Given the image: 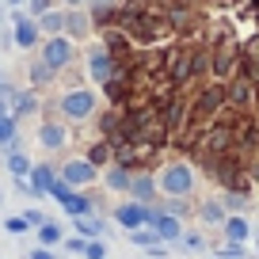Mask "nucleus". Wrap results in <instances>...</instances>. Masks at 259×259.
I'll return each instance as SVG.
<instances>
[{
    "instance_id": "f257e3e1",
    "label": "nucleus",
    "mask_w": 259,
    "mask_h": 259,
    "mask_svg": "<svg viewBox=\"0 0 259 259\" xmlns=\"http://www.w3.org/2000/svg\"><path fill=\"white\" fill-rule=\"evenodd\" d=\"M156 183H160L164 194H171V198H183V194L194 187V176H191V168H187V164H168V168L160 171V179H156Z\"/></svg>"
},
{
    "instance_id": "f03ea898",
    "label": "nucleus",
    "mask_w": 259,
    "mask_h": 259,
    "mask_svg": "<svg viewBox=\"0 0 259 259\" xmlns=\"http://www.w3.org/2000/svg\"><path fill=\"white\" fill-rule=\"evenodd\" d=\"M61 111L69 114V118H88L92 111H96V92H69V96H61Z\"/></svg>"
},
{
    "instance_id": "7ed1b4c3",
    "label": "nucleus",
    "mask_w": 259,
    "mask_h": 259,
    "mask_svg": "<svg viewBox=\"0 0 259 259\" xmlns=\"http://www.w3.org/2000/svg\"><path fill=\"white\" fill-rule=\"evenodd\" d=\"M149 229L156 233V240H179L183 229H179L176 213H160V210H149Z\"/></svg>"
},
{
    "instance_id": "20e7f679",
    "label": "nucleus",
    "mask_w": 259,
    "mask_h": 259,
    "mask_svg": "<svg viewBox=\"0 0 259 259\" xmlns=\"http://www.w3.org/2000/svg\"><path fill=\"white\" fill-rule=\"evenodd\" d=\"M114 221H118L122 229H141V225H149V206H141V202H122L118 210H114Z\"/></svg>"
},
{
    "instance_id": "39448f33",
    "label": "nucleus",
    "mask_w": 259,
    "mask_h": 259,
    "mask_svg": "<svg viewBox=\"0 0 259 259\" xmlns=\"http://www.w3.org/2000/svg\"><path fill=\"white\" fill-rule=\"evenodd\" d=\"M92 179H96V164L92 160H69L61 168V183H69V187H84Z\"/></svg>"
},
{
    "instance_id": "423d86ee",
    "label": "nucleus",
    "mask_w": 259,
    "mask_h": 259,
    "mask_svg": "<svg viewBox=\"0 0 259 259\" xmlns=\"http://www.w3.org/2000/svg\"><path fill=\"white\" fill-rule=\"evenodd\" d=\"M69 57H73V46H69L65 38H50V42H46V50H42V65H50L54 73L69 65Z\"/></svg>"
},
{
    "instance_id": "0eeeda50",
    "label": "nucleus",
    "mask_w": 259,
    "mask_h": 259,
    "mask_svg": "<svg viewBox=\"0 0 259 259\" xmlns=\"http://www.w3.org/2000/svg\"><path fill=\"white\" fill-rule=\"evenodd\" d=\"M27 176H31V191L34 194H50V187H54V168H50V164H31V171H27Z\"/></svg>"
},
{
    "instance_id": "6e6552de",
    "label": "nucleus",
    "mask_w": 259,
    "mask_h": 259,
    "mask_svg": "<svg viewBox=\"0 0 259 259\" xmlns=\"http://www.w3.org/2000/svg\"><path fill=\"white\" fill-rule=\"evenodd\" d=\"M130 194H134V202L149 206V198L156 194V179L153 176H130Z\"/></svg>"
},
{
    "instance_id": "1a4fd4ad",
    "label": "nucleus",
    "mask_w": 259,
    "mask_h": 259,
    "mask_svg": "<svg viewBox=\"0 0 259 259\" xmlns=\"http://www.w3.org/2000/svg\"><path fill=\"white\" fill-rule=\"evenodd\" d=\"M225 236H229V244H248V236H251L248 218H225Z\"/></svg>"
},
{
    "instance_id": "9d476101",
    "label": "nucleus",
    "mask_w": 259,
    "mask_h": 259,
    "mask_svg": "<svg viewBox=\"0 0 259 259\" xmlns=\"http://www.w3.org/2000/svg\"><path fill=\"white\" fill-rule=\"evenodd\" d=\"M65 138H69V134H65V126H57V122H46V126L38 130V141H42L46 149H61Z\"/></svg>"
},
{
    "instance_id": "9b49d317",
    "label": "nucleus",
    "mask_w": 259,
    "mask_h": 259,
    "mask_svg": "<svg viewBox=\"0 0 259 259\" xmlns=\"http://www.w3.org/2000/svg\"><path fill=\"white\" fill-rule=\"evenodd\" d=\"M61 210L69 213V218H84V213L92 210V202H88V198H80L76 191H69V194L61 198Z\"/></svg>"
},
{
    "instance_id": "f8f14e48",
    "label": "nucleus",
    "mask_w": 259,
    "mask_h": 259,
    "mask_svg": "<svg viewBox=\"0 0 259 259\" xmlns=\"http://www.w3.org/2000/svg\"><path fill=\"white\" fill-rule=\"evenodd\" d=\"M34 38H38V23L19 19V23H16V42H19V46H34Z\"/></svg>"
},
{
    "instance_id": "ddd939ff",
    "label": "nucleus",
    "mask_w": 259,
    "mask_h": 259,
    "mask_svg": "<svg viewBox=\"0 0 259 259\" xmlns=\"http://www.w3.org/2000/svg\"><path fill=\"white\" fill-rule=\"evenodd\" d=\"M76 221V229H80V236H103V221L99 218H92V213H84V218H73Z\"/></svg>"
},
{
    "instance_id": "4468645a",
    "label": "nucleus",
    "mask_w": 259,
    "mask_h": 259,
    "mask_svg": "<svg viewBox=\"0 0 259 259\" xmlns=\"http://www.w3.org/2000/svg\"><path fill=\"white\" fill-rule=\"evenodd\" d=\"M88 73L96 76V80H107V76H111V61H107V54H103V50H99V54H92Z\"/></svg>"
},
{
    "instance_id": "2eb2a0df",
    "label": "nucleus",
    "mask_w": 259,
    "mask_h": 259,
    "mask_svg": "<svg viewBox=\"0 0 259 259\" xmlns=\"http://www.w3.org/2000/svg\"><path fill=\"white\" fill-rule=\"evenodd\" d=\"M65 31H73L76 38H84V34H88V16H80V12H69V16H65Z\"/></svg>"
},
{
    "instance_id": "dca6fc26",
    "label": "nucleus",
    "mask_w": 259,
    "mask_h": 259,
    "mask_svg": "<svg viewBox=\"0 0 259 259\" xmlns=\"http://www.w3.org/2000/svg\"><path fill=\"white\" fill-rule=\"evenodd\" d=\"M38 240H42V248L57 244V240H61V225H54V221H42V225H38Z\"/></svg>"
},
{
    "instance_id": "f3484780",
    "label": "nucleus",
    "mask_w": 259,
    "mask_h": 259,
    "mask_svg": "<svg viewBox=\"0 0 259 259\" xmlns=\"http://www.w3.org/2000/svg\"><path fill=\"white\" fill-rule=\"evenodd\" d=\"M107 187H111V191H130V171L126 168H111L107 171Z\"/></svg>"
},
{
    "instance_id": "a211bd4d",
    "label": "nucleus",
    "mask_w": 259,
    "mask_h": 259,
    "mask_svg": "<svg viewBox=\"0 0 259 259\" xmlns=\"http://www.w3.org/2000/svg\"><path fill=\"white\" fill-rule=\"evenodd\" d=\"M38 31H50V34H57V31H65V16H61V12H50V16H42V23H38Z\"/></svg>"
},
{
    "instance_id": "6ab92c4d",
    "label": "nucleus",
    "mask_w": 259,
    "mask_h": 259,
    "mask_svg": "<svg viewBox=\"0 0 259 259\" xmlns=\"http://www.w3.org/2000/svg\"><path fill=\"white\" fill-rule=\"evenodd\" d=\"M8 171L12 176H27V171H31V160H27L23 153H12L8 156Z\"/></svg>"
},
{
    "instance_id": "aec40b11",
    "label": "nucleus",
    "mask_w": 259,
    "mask_h": 259,
    "mask_svg": "<svg viewBox=\"0 0 259 259\" xmlns=\"http://www.w3.org/2000/svg\"><path fill=\"white\" fill-rule=\"evenodd\" d=\"M202 221H210V225H225V210H221L218 202H206L202 206Z\"/></svg>"
},
{
    "instance_id": "412c9836",
    "label": "nucleus",
    "mask_w": 259,
    "mask_h": 259,
    "mask_svg": "<svg viewBox=\"0 0 259 259\" xmlns=\"http://www.w3.org/2000/svg\"><path fill=\"white\" fill-rule=\"evenodd\" d=\"M16 138V118L12 114H0V145H8Z\"/></svg>"
},
{
    "instance_id": "4be33fe9",
    "label": "nucleus",
    "mask_w": 259,
    "mask_h": 259,
    "mask_svg": "<svg viewBox=\"0 0 259 259\" xmlns=\"http://www.w3.org/2000/svg\"><path fill=\"white\" fill-rule=\"evenodd\" d=\"M84 255L88 259H107V244L103 240H88L84 244Z\"/></svg>"
},
{
    "instance_id": "5701e85b",
    "label": "nucleus",
    "mask_w": 259,
    "mask_h": 259,
    "mask_svg": "<svg viewBox=\"0 0 259 259\" xmlns=\"http://www.w3.org/2000/svg\"><path fill=\"white\" fill-rule=\"evenodd\" d=\"M130 240L134 244H156V233L153 229H130Z\"/></svg>"
},
{
    "instance_id": "b1692460",
    "label": "nucleus",
    "mask_w": 259,
    "mask_h": 259,
    "mask_svg": "<svg viewBox=\"0 0 259 259\" xmlns=\"http://www.w3.org/2000/svg\"><path fill=\"white\" fill-rule=\"evenodd\" d=\"M50 76H54V69H50V65H31V84H46Z\"/></svg>"
},
{
    "instance_id": "393cba45",
    "label": "nucleus",
    "mask_w": 259,
    "mask_h": 259,
    "mask_svg": "<svg viewBox=\"0 0 259 259\" xmlns=\"http://www.w3.org/2000/svg\"><path fill=\"white\" fill-rule=\"evenodd\" d=\"M221 259H244V244H225V248H218Z\"/></svg>"
},
{
    "instance_id": "a878e982",
    "label": "nucleus",
    "mask_w": 259,
    "mask_h": 259,
    "mask_svg": "<svg viewBox=\"0 0 259 259\" xmlns=\"http://www.w3.org/2000/svg\"><path fill=\"white\" fill-rule=\"evenodd\" d=\"M31 107H34V92H23V96L16 99V114H27Z\"/></svg>"
},
{
    "instance_id": "bb28decb",
    "label": "nucleus",
    "mask_w": 259,
    "mask_h": 259,
    "mask_svg": "<svg viewBox=\"0 0 259 259\" xmlns=\"http://www.w3.org/2000/svg\"><path fill=\"white\" fill-rule=\"evenodd\" d=\"M23 221H27V225H42V221H46V213H42V210H27Z\"/></svg>"
},
{
    "instance_id": "cd10ccee",
    "label": "nucleus",
    "mask_w": 259,
    "mask_h": 259,
    "mask_svg": "<svg viewBox=\"0 0 259 259\" xmlns=\"http://www.w3.org/2000/svg\"><path fill=\"white\" fill-rule=\"evenodd\" d=\"M183 244H187V248H202V236H198V233H187Z\"/></svg>"
},
{
    "instance_id": "c85d7f7f",
    "label": "nucleus",
    "mask_w": 259,
    "mask_h": 259,
    "mask_svg": "<svg viewBox=\"0 0 259 259\" xmlns=\"http://www.w3.org/2000/svg\"><path fill=\"white\" fill-rule=\"evenodd\" d=\"M23 229H27L23 218H12V221H8V233H23Z\"/></svg>"
},
{
    "instance_id": "c756f323",
    "label": "nucleus",
    "mask_w": 259,
    "mask_h": 259,
    "mask_svg": "<svg viewBox=\"0 0 259 259\" xmlns=\"http://www.w3.org/2000/svg\"><path fill=\"white\" fill-rule=\"evenodd\" d=\"M84 244H88V240H80V236H73V240H65V248H69V251H84Z\"/></svg>"
},
{
    "instance_id": "7c9ffc66",
    "label": "nucleus",
    "mask_w": 259,
    "mask_h": 259,
    "mask_svg": "<svg viewBox=\"0 0 259 259\" xmlns=\"http://www.w3.org/2000/svg\"><path fill=\"white\" fill-rule=\"evenodd\" d=\"M27 4H31V8L38 12V16H46V4H50V0H27Z\"/></svg>"
},
{
    "instance_id": "2f4dec72",
    "label": "nucleus",
    "mask_w": 259,
    "mask_h": 259,
    "mask_svg": "<svg viewBox=\"0 0 259 259\" xmlns=\"http://www.w3.org/2000/svg\"><path fill=\"white\" fill-rule=\"evenodd\" d=\"M31 259H54V251H46V248H38V251H31Z\"/></svg>"
},
{
    "instance_id": "473e14b6",
    "label": "nucleus",
    "mask_w": 259,
    "mask_h": 259,
    "mask_svg": "<svg viewBox=\"0 0 259 259\" xmlns=\"http://www.w3.org/2000/svg\"><path fill=\"white\" fill-rule=\"evenodd\" d=\"M61 4H73V8H76V4H84V0H61Z\"/></svg>"
},
{
    "instance_id": "72a5a7b5",
    "label": "nucleus",
    "mask_w": 259,
    "mask_h": 259,
    "mask_svg": "<svg viewBox=\"0 0 259 259\" xmlns=\"http://www.w3.org/2000/svg\"><path fill=\"white\" fill-rule=\"evenodd\" d=\"M8 4H16V8H19V4H27V0H8Z\"/></svg>"
}]
</instances>
